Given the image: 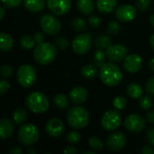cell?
I'll list each match as a JSON object with an SVG mask.
<instances>
[{"label": "cell", "instance_id": "cell-1", "mask_svg": "<svg viewBox=\"0 0 154 154\" xmlns=\"http://www.w3.org/2000/svg\"><path fill=\"white\" fill-rule=\"evenodd\" d=\"M99 78L106 86L116 87L121 83L123 79V74L120 68L113 61L106 62L100 67Z\"/></svg>", "mask_w": 154, "mask_h": 154}, {"label": "cell", "instance_id": "cell-2", "mask_svg": "<svg viewBox=\"0 0 154 154\" xmlns=\"http://www.w3.org/2000/svg\"><path fill=\"white\" fill-rule=\"evenodd\" d=\"M57 46L50 42L38 43L33 48L32 56L36 63L40 65H49L57 57Z\"/></svg>", "mask_w": 154, "mask_h": 154}, {"label": "cell", "instance_id": "cell-3", "mask_svg": "<svg viewBox=\"0 0 154 154\" xmlns=\"http://www.w3.org/2000/svg\"><path fill=\"white\" fill-rule=\"evenodd\" d=\"M66 118L68 125L74 129H83L88 126L89 123V114L88 110L79 105L69 108Z\"/></svg>", "mask_w": 154, "mask_h": 154}, {"label": "cell", "instance_id": "cell-4", "mask_svg": "<svg viewBox=\"0 0 154 154\" xmlns=\"http://www.w3.org/2000/svg\"><path fill=\"white\" fill-rule=\"evenodd\" d=\"M25 106L34 114H42L49 109L50 102L44 94L41 92H32L26 97Z\"/></svg>", "mask_w": 154, "mask_h": 154}, {"label": "cell", "instance_id": "cell-5", "mask_svg": "<svg viewBox=\"0 0 154 154\" xmlns=\"http://www.w3.org/2000/svg\"><path fill=\"white\" fill-rule=\"evenodd\" d=\"M39 130L33 124L23 125L17 132L18 142L25 147L33 145L39 140Z\"/></svg>", "mask_w": 154, "mask_h": 154}, {"label": "cell", "instance_id": "cell-6", "mask_svg": "<svg viewBox=\"0 0 154 154\" xmlns=\"http://www.w3.org/2000/svg\"><path fill=\"white\" fill-rule=\"evenodd\" d=\"M16 79L20 86L24 88L32 87L37 79V72L33 66L23 64L21 65L16 71Z\"/></svg>", "mask_w": 154, "mask_h": 154}, {"label": "cell", "instance_id": "cell-7", "mask_svg": "<svg viewBox=\"0 0 154 154\" xmlns=\"http://www.w3.org/2000/svg\"><path fill=\"white\" fill-rule=\"evenodd\" d=\"M40 26L43 32L48 35H56L60 32L61 24L60 20L52 14H45L40 18Z\"/></svg>", "mask_w": 154, "mask_h": 154}, {"label": "cell", "instance_id": "cell-8", "mask_svg": "<svg viewBox=\"0 0 154 154\" xmlns=\"http://www.w3.org/2000/svg\"><path fill=\"white\" fill-rule=\"evenodd\" d=\"M101 126L106 130V131H115L117 129L121 124H122V116L121 114L119 113V110L117 109H112L106 111L100 121Z\"/></svg>", "mask_w": 154, "mask_h": 154}, {"label": "cell", "instance_id": "cell-9", "mask_svg": "<svg viewBox=\"0 0 154 154\" xmlns=\"http://www.w3.org/2000/svg\"><path fill=\"white\" fill-rule=\"evenodd\" d=\"M92 44L93 40L90 33H80L73 39L72 50L78 55H84L91 50Z\"/></svg>", "mask_w": 154, "mask_h": 154}, {"label": "cell", "instance_id": "cell-10", "mask_svg": "<svg viewBox=\"0 0 154 154\" xmlns=\"http://www.w3.org/2000/svg\"><path fill=\"white\" fill-rule=\"evenodd\" d=\"M125 129L132 134H140L146 127V121L144 117L138 114H131L127 116L124 121Z\"/></svg>", "mask_w": 154, "mask_h": 154}, {"label": "cell", "instance_id": "cell-11", "mask_svg": "<svg viewBox=\"0 0 154 154\" xmlns=\"http://www.w3.org/2000/svg\"><path fill=\"white\" fill-rule=\"evenodd\" d=\"M126 145V137L121 132L112 133L108 135L106 141V146L107 150L113 152H121Z\"/></svg>", "mask_w": 154, "mask_h": 154}, {"label": "cell", "instance_id": "cell-12", "mask_svg": "<svg viewBox=\"0 0 154 154\" xmlns=\"http://www.w3.org/2000/svg\"><path fill=\"white\" fill-rule=\"evenodd\" d=\"M106 54L109 60L113 62H121L128 55V50L123 44H111L106 49Z\"/></svg>", "mask_w": 154, "mask_h": 154}, {"label": "cell", "instance_id": "cell-13", "mask_svg": "<svg viewBox=\"0 0 154 154\" xmlns=\"http://www.w3.org/2000/svg\"><path fill=\"white\" fill-rule=\"evenodd\" d=\"M115 15L120 22L128 23L137 16V8L131 5H122L116 9Z\"/></svg>", "mask_w": 154, "mask_h": 154}, {"label": "cell", "instance_id": "cell-14", "mask_svg": "<svg viewBox=\"0 0 154 154\" xmlns=\"http://www.w3.org/2000/svg\"><path fill=\"white\" fill-rule=\"evenodd\" d=\"M45 131L49 136L52 138H58L64 134L65 126L60 119L54 117L48 120L45 125Z\"/></svg>", "mask_w": 154, "mask_h": 154}, {"label": "cell", "instance_id": "cell-15", "mask_svg": "<svg viewBox=\"0 0 154 154\" xmlns=\"http://www.w3.org/2000/svg\"><path fill=\"white\" fill-rule=\"evenodd\" d=\"M48 8L56 15L66 14L71 7V0H47Z\"/></svg>", "mask_w": 154, "mask_h": 154}, {"label": "cell", "instance_id": "cell-16", "mask_svg": "<svg viewBox=\"0 0 154 154\" xmlns=\"http://www.w3.org/2000/svg\"><path fill=\"white\" fill-rule=\"evenodd\" d=\"M124 69L130 73L138 72L143 66V59L138 54H130L127 55L124 60Z\"/></svg>", "mask_w": 154, "mask_h": 154}, {"label": "cell", "instance_id": "cell-17", "mask_svg": "<svg viewBox=\"0 0 154 154\" xmlns=\"http://www.w3.org/2000/svg\"><path fill=\"white\" fill-rule=\"evenodd\" d=\"M69 99L75 105L84 104L88 98V92L84 87H75L69 92Z\"/></svg>", "mask_w": 154, "mask_h": 154}, {"label": "cell", "instance_id": "cell-18", "mask_svg": "<svg viewBox=\"0 0 154 154\" xmlns=\"http://www.w3.org/2000/svg\"><path fill=\"white\" fill-rule=\"evenodd\" d=\"M14 124L7 118H2L0 121V137L2 140L10 138L14 134Z\"/></svg>", "mask_w": 154, "mask_h": 154}, {"label": "cell", "instance_id": "cell-19", "mask_svg": "<svg viewBox=\"0 0 154 154\" xmlns=\"http://www.w3.org/2000/svg\"><path fill=\"white\" fill-rule=\"evenodd\" d=\"M97 10L102 14L112 13L117 5V0H97L96 2Z\"/></svg>", "mask_w": 154, "mask_h": 154}, {"label": "cell", "instance_id": "cell-20", "mask_svg": "<svg viewBox=\"0 0 154 154\" xmlns=\"http://www.w3.org/2000/svg\"><path fill=\"white\" fill-rule=\"evenodd\" d=\"M23 5L29 12L39 13L44 9L45 0H23Z\"/></svg>", "mask_w": 154, "mask_h": 154}, {"label": "cell", "instance_id": "cell-21", "mask_svg": "<svg viewBox=\"0 0 154 154\" xmlns=\"http://www.w3.org/2000/svg\"><path fill=\"white\" fill-rule=\"evenodd\" d=\"M77 6L79 12H81L83 14L88 15L94 12L95 3L94 0H78Z\"/></svg>", "mask_w": 154, "mask_h": 154}, {"label": "cell", "instance_id": "cell-22", "mask_svg": "<svg viewBox=\"0 0 154 154\" xmlns=\"http://www.w3.org/2000/svg\"><path fill=\"white\" fill-rule=\"evenodd\" d=\"M69 97L65 94H57L53 97V104L60 110H67L69 106Z\"/></svg>", "mask_w": 154, "mask_h": 154}, {"label": "cell", "instance_id": "cell-23", "mask_svg": "<svg viewBox=\"0 0 154 154\" xmlns=\"http://www.w3.org/2000/svg\"><path fill=\"white\" fill-rule=\"evenodd\" d=\"M14 47V40L11 35L1 32L0 33V50L4 52L9 51Z\"/></svg>", "mask_w": 154, "mask_h": 154}, {"label": "cell", "instance_id": "cell-24", "mask_svg": "<svg viewBox=\"0 0 154 154\" xmlns=\"http://www.w3.org/2000/svg\"><path fill=\"white\" fill-rule=\"evenodd\" d=\"M126 92H127V95L131 98L139 99L143 96V88L141 85H139L137 83H131L127 86Z\"/></svg>", "mask_w": 154, "mask_h": 154}, {"label": "cell", "instance_id": "cell-25", "mask_svg": "<svg viewBox=\"0 0 154 154\" xmlns=\"http://www.w3.org/2000/svg\"><path fill=\"white\" fill-rule=\"evenodd\" d=\"M80 74L84 79H93L97 75V69L95 65L93 64H87L84 65L80 69Z\"/></svg>", "mask_w": 154, "mask_h": 154}, {"label": "cell", "instance_id": "cell-26", "mask_svg": "<svg viewBox=\"0 0 154 154\" xmlns=\"http://www.w3.org/2000/svg\"><path fill=\"white\" fill-rule=\"evenodd\" d=\"M27 116H28V114H27L26 110L23 107L16 108L12 115V117H13L14 124L18 125H23L27 120Z\"/></svg>", "mask_w": 154, "mask_h": 154}, {"label": "cell", "instance_id": "cell-27", "mask_svg": "<svg viewBox=\"0 0 154 154\" xmlns=\"http://www.w3.org/2000/svg\"><path fill=\"white\" fill-rule=\"evenodd\" d=\"M36 41L33 36H31L29 34L23 35L20 39V46L23 50H31L35 47Z\"/></svg>", "mask_w": 154, "mask_h": 154}, {"label": "cell", "instance_id": "cell-28", "mask_svg": "<svg viewBox=\"0 0 154 154\" xmlns=\"http://www.w3.org/2000/svg\"><path fill=\"white\" fill-rule=\"evenodd\" d=\"M111 44H112V41L108 35L101 34L98 35L95 40V45L98 49H106Z\"/></svg>", "mask_w": 154, "mask_h": 154}, {"label": "cell", "instance_id": "cell-29", "mask_svg": "<svg viewBox=\"0 0 154 154\" xmlns=\"http://www.w3.org/2000/svg\"><path fill=\"white\" fill-rule=\"evenodd\" d=\"M71 28L77 32H84L87 29V23L83 18L76 17L71 21Z\"/></svg>", "mask_w": 154, "mask_h": 154}, {"label": "cell", "instance_id": "cell-30", "mask_svg": "<svg viewBox=\"0 0 154 154\" xmlns=\"http://www.w3.org/2000/svg\"><path fill=\"white\" fill-rule=\"evenodd\" d=\"M139 105H140V106H141V108L143 110L148 111L152 107L153 100H152V97H150V96H142L140 97Z\"/></svg>", "mask_w": 154, "mask_h": 154}, {"label": "cell", "instance_id": "cell-31", "mask_svg": "<svg viewBox=\"0 0 154 154\" xmlns=\"http://www.w3.org/2000/svg\"><path fill=\"white\" fill-rule=\"evenodd\" d=\"M88 145L92 150L97 151V152L102 151L104 147L101 139L97 136H91L88 140Z\"/></svg>", "mask_w": 154, "mask_h": 154}, {"label": "cell", "instance_id": "cell-32", "mask_svg": "<svg viewBox=\"0 0 154 154\" xmlns=\"http://www.w3.org/2000/svg\"><path fill=\"white\" fill-rule=\"evenodd\" d=\"M66 140L71 144L79 143L81 141V134L77 131H70L66 135Z\"/></svg>", "mask_w": 154, "mask_h": 154}, {"label": "cell", "instance_id": "cell-33", "mask_svg": "<svg viewBox=\"0 0 154 154\" xmlns=\"http://www.w3.org/2000/svg\"><path fill=\"white\" fill-rule=\"evenodd\" d=\"M127 105V100L125 97H124L123 96H118L116 97L114 100H113V106L117 110H123L125 108Z\"/></svg>", "mask_w": 154, "mask_h": 154}, {"label": "cell", "instance_id": "cell-34", "mask_svg": "<svg viewBox=\"0 0 154 154\" xmlns=\"http://www.w3.org/2000/svg\"><path fill=\"white\" fill-rule=\"evenodd\" d=\"M0 73H1V76L4 79H9L14 75V68L11 65L5 64V65H3L1 67Z\"/></svg>", "mask_w": 154, "mask_h": 154}, {"label": "cell", "instance_id": "cell-35", "mask_svg": "<svg viewBox=\"0 0 154 154\" xmlns=\"http://www.w3.org/2000/svg\"><path fill=\"white\" fill-rule=\"evenodd\" d=\"M107 30L110 34H117L121 30V24L116 21H111L108 23Z\"/></svg>", "mask_w": 154, "mask_h": 154}, {"label": "cell", "instance_id": "cell-36", "mask_svg": "<svg viewBox=\"0 0 154 154\" xmlns=\"http://www.w3.org/2000/svg\"><path fill=\"white\" fill-rule=\"evenodd\" d=\"M151 3H152L151 0H136L135 7L138 10L144 12L149 9V7L151 6Z\"/></svg>", "mask_w": 154, "mask_h": 154}, {"label": "cell", "instance_id": "cell-37", "mask_svg": "<svg viewBox=\"0 0 154 154\" xmlns=\"http://www.w3.org/2000/svg\"><path fill=\"white\" fill-rule=\"evenodd\" d=\"M55 45L60 50H66L69 47V41L65 37H58L54 40Z\"/></svg>", "mask_w": 154, "mask_h": 154}, {"label": "cell", "instance_id": "cell-38", "mask_svg": "<svg viewBox=\"0 0 154 154\" xmlns=\"http://www.w3.org/2000/svg\"><path fill=\"white\" fill-rule=\"evenodd\" d=\"M1 1L5 7L10 8V9L19 6L20 4L22 3V0H1Z\"/></svg>", "mask_w": 154, "mask_h": 154}, {"label": "cell", "instance_id": "cell-39", "mask_svg": "<svg viewBox=\"0 0 154 154\" xmlns=\"http://www.w3.org/2000/svg\"><path fill=\"white\" fill-rule=\"evenodd\" d=\"M88 24L90 26L94 27V28L98 27L100 25V23H101V20H100L99 16H97V15H91L88 18Z\"/></svg>", "mask_w": 154, "mask_h": 154}, {"label": "cell", "instance_id": "cell-40", "mask_svg": "<svg viewBox=\"0 0 154 154\" xmlns=\"http://www.w3.org/2000/svg\"><path fill=\"white\" fill-rule=\"evenodd\" d=\"M145 90L147 93L154 95V77L150 78L145 84Z\"/></svg>", "mask_w": 154, "mask_h": 154}, {"label": "cell", "instance_id": "cell-41", "mask_svg": "<svg viewBox=\"0 0 154 154\" xmlns=\"http://www.w3.org/2000/svg\"><path fill=\"white\" fill-rule=\"evenodd\" d=\"M10 89V84L7 80L2 79L0 80V94L5 95Z\"/></svg>", "mask_w": 154, "mask_h": 154}, {"label": "cell", "instance_id": "cell-42", "mask_svg": "<svg viewBox=\"0 0 154 154\" xmlns=\"http://www.w3.org/2000/svg\"><path fill=\"white\" fill-rule=\"evenodd\" d=\"M145 139L150 145L154 146V128H151L146 132Z\"/></svg>", "mask_w": 154, "mask_h": 154}, {"label": "cell", "instance_id": "cell-43", "mask_svg": "<svg viewBox=\"0 0 154 154\" xmlns=\"http://www.w3.org/2000/svg\"><path fill=\"white\" fill-rule=\"evenodd\" d=\"M33 37H34V39H35V41H36L37 43H42V42H44V36L40 32H35L33 33Z\"/></svg>", "mask_w": 154, "mask_h": 154}, {"label": "cell", "instance_id": "cell-44", "mask_svg": "<svg viewBox=\"0 0 154 154\" xmlns=\"http://www.w3.org/2000/svg\"><path fill=\"white\" fill-rule=\"evenodd\" d=\"M143 154H154V149L152 147V145H145L142 149Z\"/></svg>", "mask_w": 154, "mask_h": 154}, {"label": "cell", "instance_id": "cell-45", "mask_svg": "<svg viewBox=\"0 0 154 154\" xmlns=\"http://www.w3.org/2000/svg\"><path fill=\"white\" fill-rule=\"evenodd\" d=\"M63 152L67 154H76L78 152V150L75 147H73V146H67L63 150Z\"/></svg>", "mask_w": 154, "mask_h": 154}, {"label": "cell", "instance_id": "cell-46", "mask_svg": "<svg viewBox=\"0 0 154 154\" xmlns=\"http://www.w3.org/2000/svg\"><path fill=\"white\" fill-rule=\"evenodd\" d=\"M9 154H22L23 153V149L19 146H14L12 149L8 151Z\"/></svg>", "mask_w": 154, "mask_h": 154}, {"label": "cell", "instance_id": "cell-47", "mask_svg": "<svg viewBox=\"0 0 154 154\" xmlns=\"http://www.w3.org/2000/svg\"><path fill=\"white\" fill-rule=\"evenodd\" d=\"M146 119L150 124H153L154 125V110L149 111L146 115Z\"/></svg>", "mask_w": 154, "mask_h": 154}, {"label": "cell", "instance_id": "cell-48", "mask_svg": "<svg viewBox=\"0 0 154 154\" xmlns=\"http://www.w3.org/2000/svg\"><path fill=\"white\" fill-rule=\"evenodd\" d=\"M104 57H105L104 52L101 51H97L96 52V54H95V58H96V60H97V61H102V60H104Z\"/></svg>", "mask_w": 154, "mask_h": 154}, {"label": "cell", "instance_id": "cell-49", "mask_svg": "<svg viewBox=\"0 0 154 154\" xmlns=\"http://www.w3.org/2000/svg\"><path fill=\"white\" fill-rule=\"evenodd\" d=\"M148 66H149V69H150L152 71H153L154 72V57L152 59H151V60H149Z\"/></svg>", "mask_w": 154, "mask_h": 154}, {"label": "cell", "instance_id": "cell-50", "mask_svg": "<svg viewBox=\"0 0 154 154\" xmlns=\"http://www.w3.org/2000/svg\"><path fill=\"white\" fill-rule=\"evenodd\" d=\"M26 152L28 154H36L37 153V151L33 148V147H29V149H27V151H26Z\"/></svg>", "mask_w": 154, "mask_h": 154}, {"label": "cell", "instance_id": "cell-51", "mask_svg": "<svg viewBox=\"0 0 154 154\" xmlns=\"http://www.w3.org/2000/svg\"><path fill=\"white\" fill-rule=\"evenodd\" d=\"M5 10L3 6H0V18L3 19L4 16H5Z\"/></svg>", "mask_w": 154, "mask_h": 154}, {"label": "cell", "instance_id": "cell-52", "mask_svg": "<svg viewBox=\"0 0 154 154\" xmlns=\"http://www.w3.org/2000/svg\"><path fill=\"white\" fill-rule=\"evenodd\" d=\"M150 44H151L152 48L154 50V33L151 36V38H150Z\"/></svg>", "mask_w": 154, "mask_h": 154}, {"label": "cell", "instance_id": "cell-53", "mask_svg": "<svg viewBox=\"0 0 154 154\" xmlns=\"http://www.w3.org/2000/svg\"><path fill=\"white\" fill-rule=\"evenodd\" d=\"M149 21H150V23H151V24L154 27V14H152L151 16H150V18H149Z\"/></svg>", "mask_w": 154, "mask_h": 154}, {"label": "cell", "instance_id": "cell-54", "mask_svg": "<svg viewBox=\"0 0 154 154\" xmlns=\"http://www.w3.org/2000/svg\"><path fill=\"white\" fill-rule=\"evenodd\" d=\"M83 154H95L93 151H88V152H84Z\"/></svg>", "mask_w": 154, "mask_h": 154}]
</instances>
